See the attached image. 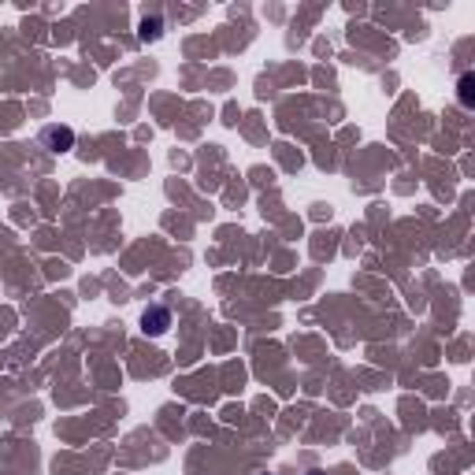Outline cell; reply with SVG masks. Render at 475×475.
<instances>
[{"mask_svg":"<svg viewBox=\"0 0 475 475\" xmlns=\"http://www.w3.org/2000/svg\"><path fill=\"white\" fill-rule=\"evenodd\" d=\"M41 145H49V153H67L74 145V131L71 126H45L41 131Z\"/></svg>","mask_w":475,"mask_h":475,"instance_id":"1","label":"cell"},{"mask_svg":"<svg viewBox=\"0 0 475 475\" xmlns=\"http://www.w3.org/2000/svg\"><path fill=\"white\" fill-rule=\"evenodd\" d=\"M167 323H171L167 308H149L145 316H142V327H145V334H164V331H167Z\"/></svg>","mask_w":475,"mask_h":475,"instance_id":"2","label":"cell"},{"mask_svg":"<svg viewBox=\"0 0 475 475\" xmlns=\"http://www.w3.org/2000/svg\"><path fill=\"white\" fill-rule=\"evenodd\" d=\"M460 104L472 108V74H464V78H460Z\"/></svg>","mask_w":475,"mask_h":475,"instance_id":"3","label":"cell"},{"mask_svg":"<svg viewBox=\"0 0 475 475\" xmlns=\"http://www.w3.org/2000/svg\"><path fill=\"white\" fill-rule=\"evenodd\" d=\"M142 38H145V41H156V38H160V23H156V19L142 26Z\"/></svg>","mask_w":475,"mask_h":475,"instance_id":"4","label":"cell"},{"mask_svg":"<svg viewBox=\"0 0 475 475\" xmlns=\"http://www.w3.org/2000/svg\"><path fill=\"white\" fill-rule=\"evenodd\" d=\"M308 475H327V472H308Z\"/></svg>","mask_w":475,"mask_h":475,"instance_id":"5","label":"cell"}]
</instances>
